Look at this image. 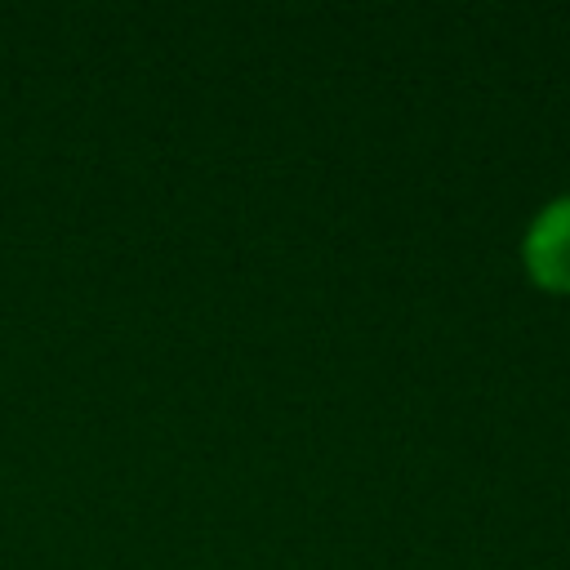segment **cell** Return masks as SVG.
Here are the masks:
<instances>
[{
  "mask_svg": "<svg viewBox=\"0 0 570 570\" xmlns=\"http://www.w3.org/2000/svg\"><path fill=\"white\" fill-rule=\"evenodd\" d=\"M525 263L543 285L570 289V196L539 214L525 240Z\"/></svg>",
  "mask_w": 570,
  "mask_h": 570,
  "instance_id": "cell-1",
  "label": "cell"
}]
</instances>
